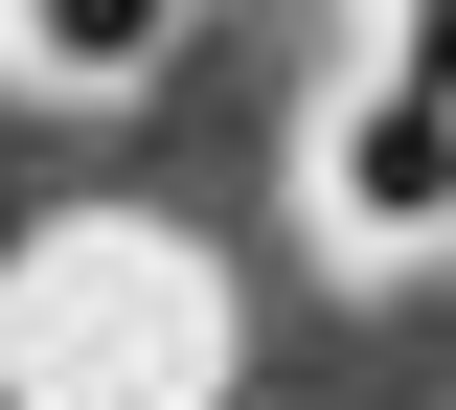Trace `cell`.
<instances>
[{
  "mask_svg": "<svg viewBox=\"0 0 456 410\" xmlns=\"http://www.w3.org/2000/svg\"><path fill=\"white\" fill-rule=\"evenodd\" d=\"M297 205H320V251H365V274L456 251V115H434V92H388V68H342L320 137H297Z\"/></svg>",
  "mask_w": 456,
  "mask_h": 410,
  "instance_id": "6da1fadb",
  "label": "cell"
},
{
  "mask_svg": "<svg viewBox=\"0 0 456 410\" xmlns=\"http://www.w3.org/2000/svg\"><path fill=\"white\" fill-rule=\"evenodd\" d=\"M160 46H183V0H23V68L46 92H160Z\"/></svg>",
  "mask_w": 456,
  "mask_h": 410,
  "instance_id": "7a4b0ae2",
  "label": "cell"
},
{
  "mask_svg": "<svg viewBox=\"0 0 456 410\" xmlns=\"http://www.w3.org/2000/svg\"><path fill=\"white\" fill-rule=\"evenodd\" d=\"M365 68H388V92H434V115H456V0H411V23H365Z\"/></svg>",
  "mask_w": 456,
  "mask_h": 410,
  "instance_id": "3957f363",
  "label": "cell"
}]
</instances>
